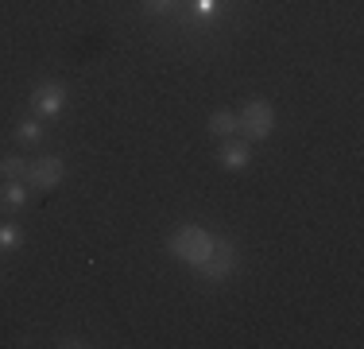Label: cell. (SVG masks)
<instances>
[{"mask_svg": "<svg viewBox=\"0 0 364 349\" xmlns=\"http://www.w3.org/2000/svg\"><path fill=\"white\" fill-rule=\"evenodd\" d=\"M198 12H202V16H213V12H218V0H198Z\"/></svg>", "mask_w": 364, "mask_h": 349, "instance_id": "13", "label": "cell"}, {"mask_svg": "<svg viewBox=\"0 0 364 349\" xmlns=\"http://www.w3.org/2000/svg\"><path fill=\"white\" fill-rule=\"evenodd\" d=\"M66 179V163L55 160V155H39L36 163H28V187H39V190H50Z\"/></svg>", "mask_w": 364, "mask_h": 349, "instance_id": "4", "label": "cell"}, {"mask_svg": "<svg viewBox=\"0 0 364 349\" xmlns=\"http://www.w3.org/2000/svg\"><path fill=\"white\" fill-rule=\"evenodd\" d=\"M31 101H36V109L43 113V117H58V113L66 109V90H63V82H43V85H36Z\"/></svg>", "mask_w": 364, "mask_h": 349, "instance_id": "5", "label": "cell"}, {"mask_svg": "<svg viewBox=\"0 0 364 349\" xmlns=\"http://www.w3.org/2000/svg\"><path fill=\"white\" fill-rule=\"evenodd\" d=\"M237 128H240V125H237V117H232V113H225V109L210 117V132H213V136H232Z\"/></svg>", "mask_w": 364, "mask_h": 349, "instance_id": "9", "label": "cell"}, {"mask_svg": "<svg viewBox=\"0 0 364 349\" xmlns=\"http://www.w3.org/2000/svg\"><path fill=\"white\" fill-rule=\"evenodd\" d=\"M213 241H218V237H213V233H205L202 225H178V229L171 233L167 249H171V256H175V260L198 268L213 252Z\"/></svg>", "mask_w": 364, "mask_h": 349, "instance_id": "1", "label": "cell"}, {"mask_svg": "<svg viewBox=\"0 0 364 349\" xmlns=\"http://www.w3.org/2000/svg\"><path fill=\"white\" fill-rule=\"evenodd\" d=\"M23 202H28L23 182H4V187H0V209H20Z\"/></svg>", "mask_w": 364, "mask_h": 349, "instance_id": "7", "label": "cell"}, {"mask_svg": "<svg viewBox=\"0 0 364 349\" xmlns=\"http://www.w3.org/2000/svg\"><path fill=\"white\" fill-rule=\"evenodd\" d=\"M20 244V229H12V225H0V252L4 249H16Z\"/></svg>", "mask_w": 364, "mask_h": 349, "instance_id": "11", "label": "cell"}, {"mask_svg": "<svg viewBox=\"0 0 364 349\" xmlns=\"http://www.w3.org/2000/svg\"><path fill=\"white\" fill-rule=\"evenodd\" d=\"M232 268H237V249L229 241H213V252L198 264V272L205 279H213V283H221V279L232 276Z\"/></svg>", "mask_w": 364, "mask_h": 349, "instance_id": "3", "label": "cell"}, {"mask_svg": "<svg viewBox=\"0 0 364 349\" xmlns=\"http://www.w3.org/2000/svg\"><path fill=\"white\" fill-rule=\"evenodd\" d=\"M16 136H20L23 144H39V140H43V125H39V120H23Z\"/></svg>", "mask_w": 364, "mask_h": 349, "instance_id": "10", "label": "cell"}, {"mask_svg": "<svg viewBox=\"0 0 364 349\" xmlns=\"http://www.w3.org/2000/svg\"><path fill=\"white\" fill-rule=\"evenodd\" d=\"M237 125H240V132H245V140H264V136H272V128H275V109H272V101H248L245 113L237 117Z\"/></svg>", "mask_w": 364, "mask_h": 349, "instance_id": "2", "label": "cell"}, {"mask_svg": "<svg viewBox=\"0 0 364 349\" xmlns=\"http://www.w3.org/2000/svg\"><path fill=\"white\" fill-rule=\"evenodd\" d=\"M218 163H221V167H229V171L248 167V163H252V147H248V140H229V144L218 152Z\"/></svg>", "mask_w": 364, "mask_h": 349, "instance_id": "6", "label": "cell"}, {"mask_svg": "<svg viewBox=\"0 0 364 349\" xmlns=\"http://www.w3.org/2000/svg\"><path fill=\"white\" fill-rule=\"evenodd\" d=\"M0 179L23 182V179H28V163H23L20 155H4V160H0Z\"/></svg>", "mask_w": 364, "mask_h": 349, "instance_id": "8", "label": "cell"}, {"mask_svg": "<svg viewBox=\"0 0 364 349\" xmlns=\"http://www.w3.org/2000/svg\"><path fill=\"white\" fill-rule=\"evenodd\" d=\"M171 8H175V0H144L147 16H163V12H171Z\"/></svg>", "mask_w": 364, "mask_h": 349, "instance_id": "12", "label": "cell"}]
</instances>
